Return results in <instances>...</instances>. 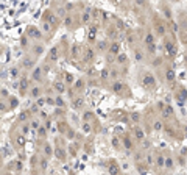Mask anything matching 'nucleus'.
<instances>
[{"label": "nucleus", "instance_id": "1", "mask_svg": "<svg viewBox=\"0 0 187 175\" xmlns=\"http://www.w3.org/2000/svg\"><path fill=\"white\" fill-rule=\"evenodd\" d=\"M22 67H25V69H33V67H35V59H33L31 56H27L24 61H22Z\"/></svg>", "mask_w": 187, "mask_h": 175}, {"label": "nucleus", "instance_id": "2", "mask_svg": "<svg viewBox=\"0 0 187 175\" xmlns=\"http://www.w3.org/2000/svg\"><path fill=\"white\" fill-rule=\"evenodd\" d=\"M55 91L58 92V94H64L65 91V83H63V81H55Z\"/></svg>", "mask_w": 187, "mask_h": 175}, {"label": "nucleus", "instance_id": "3", "mask_svg": "<svg viewBox=\"0 0 187 175\" xmlns=\"http://www.w3.org/2000/svg\"><path fill=\"white\" fill-rule=\"evenodd\" d=\"M134 135H136V139H137V141L145 139V133H144V130H142L140 127H136V128H134Z\"/></svg>", "mask_w": 187, "mask_h": 175}, {"label": "nucleus", "instance_id": "4", "mask_svg": "<svg viewBox=\"0 0 187 175\" xmlns=\"http://www.w3.org/2000/svg\"><path fill=\"white\" fill-rule=\"evenodd\" d=\"M28 35L31 36V39H39V38H41V31L36 30L35 27H31V28L28 30Z\"/></svg>", "mask_w": 187, "mask_h": 175}, {"label": "nucleus", "instance_id": "5", "mask_svg": "<svg viewBox=\"0 0 187 175\" xmlns=\"http://www.w3.org/2000/svg\"><path fill=\"white\" fill-rule=\"evenodd\" d=\"M97 50L98 52H106L109 50V46H108V41H100L97 44Z\"/></svg>", "mask_w": 187, "mask_h": 175}, {"label": "nucleus", "instance_id": "6", "mask_svg": "<svg viewBox=\"0 0 187 175\" xmlns=\"http://www.w3.org/2000/svg\"><path fill=\"white\" fill-rule=\"evenodd\" d=\"M119 50H120V44H119V42H112L108 52L112 53V55H119Z\"/></svg>", "mask_w": 187, "mask_h": 175}, {"label": "nucleus", "instance_id": "7", "mask_svg": "<svg viewBox=\"0 0 187 175\" xmlns=\"http://www.w3.org/2000/svg\"><path fill=\"white\" fill-rule=\"evenodd\" d=\"M55 27L52 24H48L47 20H42V31H45V33H52Z\"/></svg>", "mask_w": 187, "mask_h": 175}, {"label": "nucleus", "instance_id": "8", "mask_svg": "<svg viewBox=\"0 0 187 175\" xmlns=\"http://www.w3.org/2000/svg\"><path fill=\"white\" fill-rule=\"evenodd\" d=\"M145 44L148 47H151L153 44H155V36H153L151 33H147V35H145Z\"/></svg>", "mask_w": 187, "mask_h": 175}, {"label": "nucleus", "instance_id": "9", "mask_svg": "<svg viewBox=\"0 0 187 175\" xmlns=\"http://www.w3.org/2000/svg\"><path fill=\"white\" fill-rule=\"evenodd\" d=\"M31 50H33V53H35V55H41L44 52V46H33Z\"/></svg>", "mask_w": 187, "mask_h": 175}, {"label": "nucleus", "instance_id": "10", "mask_svg": "<svg viewBox=\"0 0 187 175\" xmlns=\"http://www.w3.org/2000/svg\"><path fill=\"white\" fill-rule=\"evenodd\" d=\"M30 125H31V128H35V130H37L41 127V120L39 119H33L31 122H30Z\"/></svg>", "mask_w": 187, "mask_h": 175}, {"label": "nucleus", "instance_id": "11", "mask_svg": "<svg viewBox=\"0 0 187 175\" xmlns=\"http://www.w3.org/2000/svg\"><path fill=\"white\" fill-rule=\"evenodd\" d=\"M31 78H33V80H39V78H41V69H39V67H37L35 72L31 74Z\"/></svg>", "mask_w": 187, "mask_h": 175}, {"label": "nucleus", "instance_id": "12", "mask_svg": "<svg viewBox=\"0 0 187 175\" xmlns=\"http://www.w3.org/2000/svg\"><path fill=\"white\" fill-rule=\"evenodd\" d=\"M164 164H165V167H168V169H173V160H172V158H165V161H164Z\"/></svg>", "mask_w": 187, "mask_h": 175}, {"label": "nucleus", "instance_id": "13", "mask_svg": "<svg viewBox=\"0 0 187 175\" xmlns=\"http://www.w3.org/2000/svg\"><path fill=\"white\" fill-rule=\"evenodd\" d=\"M55 103H56L58 106H64V100H63L61 97H56V98H55Z\"/></svg>", "mask_w": 187, "mask_h": 175}, {"label": "nucleus", "instance_id": "14", "mask_svg": "<svg viewBox=\"0 0 187 175\" xmlns=\"http://www.w3.org/2000/svg\"><path fill=\"white\" fill-rule=\"evenodd\" d=\"M17 72H19V67H14L11 70V78H17Z\"/></svg>", "mask_w": 187, "mask_h": 175}, {"label": "nucleus", "instance_id": "15", "mask_svg": "<svg viewBox=\"0 0 187 175\" xmlns=\"http://www.w3.org/2000/svg\"><path fill=\"white\" fill-rule=\"evenodd\" d=\"M45 153H47V155H52V147L48 144H45Z\"/></svg>", "mask_w": 187, "mask_h": 175}, {"label": "nucleus", "instance_id": "16", "mask_svg": "<svg viewBox=\"0 0 187 175\" xmlns=\"http://www.w3.org/2000/svg\"><path fill=\"white\" fill-rule=\"evenodd\" d=\"M123 142H125V145L128 147V149H129V147H133V145H131V142H129V139H128V138H125V139H123Z\"/></svg>", "mask_w": 187, "mask_h": 175}, {"label": "nucleus", "instance_id": "17", "mask_svg": "<svg viewBox=\"0 0 187 175\" xmlns=\"http://www.w3.org/2000/svg\"><path fill=\"white\" fill-rule=\"evenodd\" d=\"M65 81H69V83H72V81H73V77L70 75V74H69V75H65Z\"/></svg>", "mask_w": 187, "mask_h": 175}, {"label": "nucleus", "instance_id": "18", "mask_svg": "<svg viewBox=\"0 0 187 175\" xmlns=\"http://www.w3.org/2000/svg\"><path fill=\"white\" fill-rule=\"evenodd\" d=\"M111 174H112V175L117 174V166H115V164H114V166H111Z\"/></svg>", "mask_w": 187, "mask_h": 175}, {"label": "nucleus", "instance_id": "19", "mask_svg": "<svg viewBox=\"0 0 187 175\" xmlns=\"http://www.w3.org/2000/svg\"><path fill=\"white\" fill-rule=\"evenodd\" d=\"M27 117H28V113L25 111V113H22V116H20V119H19V120H25Z\"/></svg>", "mask_w": 187, "mask_h": 175}]
</instances>
